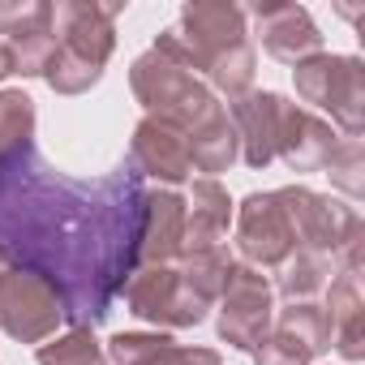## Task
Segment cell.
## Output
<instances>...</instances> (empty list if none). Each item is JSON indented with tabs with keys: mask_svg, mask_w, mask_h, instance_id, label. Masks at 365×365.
Wrapping results in <instances>:
<instances>
[{
	"mask_svg": "<svg viewBox=\"0 0 365 365\" xmlns=\"http://www.w3.org/2000/svg\"><path fill=\"white\" fill-rule=\"evenodd\" d=\"M176 39L190 56V69L207 73V82L220 95L241 99L245 91H254L258 52H254L250 31H245V9L241 5H228V0H198V5H185L180 9Z\"/></svg>",
	"mask_w": 365,
	"mask_h": 365,
	"instance_id": "obj_1",
	"label": "cell"
},
{
	"mask_svg": "<svg viewBox=\"0 0 365 365\" xmlns=\"http://www.w3.org/2000/svg\"><path fill=\"white\" fill-rule=\"evenodd\" d=\"M125 5H95V0H61L52 5L56 56L43 82L56 95H86L99 86L112 52H116V18Z\"/></svg>",
	"mask_w": 365,
	"mask_h": 365,
	"instance_id": "obj_2",
	"label": "cell"
},
{
	"mask_svg": "<svg viewBox=\"0 0 365 365\" xmlns=\"http://www.w3.org/2000/svg\"><path fill=\"white\" fill-rule=\"evenodd\" d=\"M129 86H133L138 103L146 108V116L176 125L180 133H185V142H190V133L202 129L215 112H224V103L215 99V91H211L207 82H198V73H190L185 65L168 61V56L155 52V48H146V52L133 61Z\"/></svg>",
	"mask_w": 365,
	"mask_h": 365,
	"instance_id": "obj_3",
	"label": "cell"
},
{
	"mask_svg": "<svg viewBox=\"0 0 365 365\" xmlns=\"http://www.w3.org/2000/svg\"><path fill=\"white\" fill-rule=\"evenodd\" d=\"M292 82L301 103L322 108L344 138H361L365 129V65L361 56H335V52H314L292 65Z\"/></svg>",
	"mask_w": 365,
	"mask_h": 365,
	"instance_id": "obj_4",
	"label": "cell"
},
{
	"mask_svg": "<svg viewBox=\"0 0 365 365\" xmlns=\"http://www.w3.org/2000/svg\"><path fill=\"white\" fill-rule=\"evenodd\" d=\"M284 215H288V228H292V241L297 250L305 254H327V258H339L348 245L365 241V224L352 207L327 198V194H314L309 185H284L275 190Z\"/></svg>",
	"mask_w": 365,
	"mask_h": 365,
	"instance_id": "obj_5",
	"label": "cell"
},
{
	"mask_svg": "<svg viewBox=\"0 0 365 365\" xmlns=\"http://www.w3.org/2000/svg\"><path fill=\"white\" fill-rule=\"evenodd\" d=\"M120 297H125L133 318L155 322L163 331L198 327L211 314V301H202L185 284V275L176 271V262L172 267H138V271H129V279L120 284Z\"/></svg>",
	"mask_w": 365,
	"mask_h": 365,
	"instance_id": "obj_6",
	"label": "cell"
},
{
	"mask_svg": "<svg viewBox=\"0 0 365 365\" xmlns=\"http://www.w3.org/2000/svg\"><path fill=\"white\" fill-rule=\"evenodd\" d=\"M275 327V288L258 267L232 262L220 292V339L237 352H254Z\"/></svg>",
	"mask_w": 365,
	"mask_h": 365,
	"instance_id": "obj_7",
	"label": "cell"
},
{
	"mask_svg": "<svg viewBox=\"0 0 365 365\" xmlns=\"http://www.w3.org/2000/svg\"><path fill=\"white\" fill-rule=\"evenodd\" d=\"M65 318V305L56 288L26 271V267H5L0 271V331L18 344H43L56 335V322Z\"/></svg>",
	"mask_w": 365,
	"mask_h": 365,
	"instance_id": "obj_8",
	"label": "cell"
},
{
	"mask_svg": "<svg viewBox=\"0 0 365 365\" xmlns=\"http://www.w3.org/2000/svg\"><path fill=\"white\" fill-rule=\"evenodd\" d=\"M232 224H237V262L245 267H258V271H279L292 254H297V241H292V228H288V215L271 194H250L237 211H232Z\"/></svg>",
	"mask_w": 365,
	"mask_h": 365,
	"instance_id": "obj_9",
	"label": "cell"
},
{
	"mask_svg": "<svg viewBox=\"0 0 365 365\" xmlns=\"http://www.w3.org/2000/svg\"><path fill=\"white\" fill-rule=\"evenodd\" d=\"M0 43L9 48L14 73L43 78L56 56L52 5H43V0H9V5H0Z\"/></svg>",
	"mask_w": 365,
	"mask_h": 365,
	"instance_id": "obj_10",
	"label": "cell"
},
{
	"mask_svg": "<svg viewBox=\"0 0 365 365\" xmlns=\"http://www.w3.org/2000/svg\"><path fill=\"white\" fill-rule=\"evenodd\" d=\"M185 250V198L176 190H155L138 198L133 258L142 267H172Z\"/></svg>",
	"mask_w": 365,
	"mask_h": 365,
	"instance_id": "obj_11",
	"label": "cell"
},
{
	"mask_svg": "<svg viewBox=\"0 0 365 365\" xmlns=\"http://www.w3.org/2000/svg\"><path fill=\"white\" fill-rule=\"evenodd\" d=\"M339 133L331 120H322L318 112L284 99L279 112V142H275V159H284L292 172H322L331 150H335Z\"/></svg>",
	"mask_w": 365,
	"mask_h": 365,
	"instance_id": "obj_12",
	"label": "cell"
},
{
	"mask_svg": "<svg viewBox=\"0 0 365 365\" xmlns=\"http://www.w3.org/2000/svg\"><path fill=\"white\" fill-rule=\"evenodd\" d=\"M279 112H284V95L279 91H245L241 99L228 103V120L237 129V150H241V159L250 168H267L275 159Z\"/></svg>",
	"mask_w": 365,
	"mask_h": 365,
	"instance_id": "obj_13",
	"label": "cell"
},
{
	"mask_svg": "<svg viewBox=\"0 0 365 365\" xmlns=\"http://www.w3.org/2000/svg\"><path fill=\"white\" fill-rule=\"evenodd\" d=\"M129 155H133V163L146 176L163 180L168 190L172 185H185V180L194 176V159H190L185 133H180L176 125H168V120H155V116H142L138 120L133 142H129Z\"/></svg>",
	"mask_w": 365,
	"mask_h": 365,
	"instance_id": "obj_14",
	"label": "cell"
},
{
	"mask_svg": "<svg viewBox=\"0 0 365 365\" xmlns=\"http://www.w3.org/2000/svg\"><path fill=\"white\" fill-rule=\"evenodd\" d=\"M250 14L258 22V43L267 56L297 65V61L322 52V31L314 26L305 5H254Z\"/></svg>",
	"mask_w": 365,
	"mask_h": 365,
	"instance_id": "obj_15",
	"label": "cell"
},
{
	"mask_svg": "<svg viewBox=\"0 0 365 365\" xmlns=\"http://www.w3.org/2000/svg\"><path fill=\"white\" fill-rule=\"evenodd\" d=\"M327 327H331V348L344 361H365V301H361V275L356 271H335L327 284Z\"/></svg>",
	"mask_w": 365,
	"mask_h": 365,
	"instance_id": "obj_16",
	"label": "cell"
},
{
	"mask_svg": "<svg viewBox=\"0 0 365 365\" xmlns=\"http://www.w3.org/2000/svg\"><path fill=\"white\" fill-rule=\"evenodd\" d=\"M232 198L220 180L202 176L194 180V190L185 198V250L180 254H194V250H211V245H228V224H232Z\"/></svg>",
	"mask_w": 365,
	"mask_h": 365,
	"instance_id": "obj_17",
	"label": "cell"
},
{
	"mask_svg": "<svg viewBox=\"0 0 365 365\" xmlns=\"http://www.w3.org/2000/svg\"><path fill=\"white\" fill-rule=\"evenodd\" d=\"M190 159H194V172H207L211 180H215V172H228V168L241 159V150H237V129H232V120H228V108L215 112L202 129L190 133Z\"/></svg>",
	"mask_w": 365,
	"mask_h": 365,
	"instance_id": "obj_18",
	"label": "cell"
},
{
	"mask_svg": "<svg viewBox=\"0 0 365 365\" xmlns=\"http://www.w3.org/2000/svg\"><path fill=\"white\" fill-rule=\"evenodd\" d=\"M35 138V99L26 91H0V172L31 155Z\"/></svg>",
	"mask_w": 365,
	"mask_h": 365,
	"instance_id": "obj_19",
	"label": "cell"
},
{
	"mask_svg": "<svg viewBox=\"0 0 365 365\" xmlns=\"http://www.w3.org/2000/svg\"><path fill=\"white\" fill-rule=\"evenodd\" d=\"M331 275H335V258L297 250V254L279 267L275 288H279V297H284V301H314V297L331 284Z\"/></svg>",
	"mask_w": 365,
	"mask_h": 365,
	"instance_id": "obj_20",
	"label": "cell"
},
{
	"mask_svg": "<svg viewBox=\"0 0 365 365\" xmlns=\"http://www.w3.org/2000/svg\"><path fill=\"white\" fill-rule=\"evenodd\" d=\"M232 250L228 245H211V250H194V254H180L176 258V271L185 275V284L202 297V301H220L224 284H228V271H232Z\"/></svg>",
	"mask_w": 365,
	"mask_h": 365,
	"instance_id": "obj_21",
	"label": "cell"
},
{
	"mask_svg": "<svg viewBox=\"0 0 365 365\" xmlns=\"http://www.w3.org/2000/svg\"><path fill=\"white\" fill-rule=\"evenodd\" d=\"M275 327L288 331L297 344H305L314 356L331 348V327H327V309L318 301H288L279 314H275Z\"/></svg>",
	"mask_w": 365,
	"mask_h": 365,
	"instance_id": "obj_22",
	"label": "cell"
},
{
	"mask_svg": "<svg viewBox=\"0 0 365 365\" xmlns=\"http://www.w3.org/2000/svg\"><path fill=\"white\" fill-rule=\"evenodd\" d=\"M35 361L39 365H112L91 327H73V331H65L56 339H43Z\"/></svg>",
	"mask_w": 365,
	"mask_h": 365,
	"instance_id": "obj_23",
	"label": "cell"
},
{
	"mask_svg": "<svg viewBox=\"0 0 365 365\" xmlns=\"http://www.w3.org/2000/svg\"><path fill=\"white\" fill-rule=\"evenodd\" d=\"M322 172L331 176V185L339 194H348L356 202L365 194V146H361V138H339Z\"/></svg>",
	"mask_w": 365,
	"mask_h": 365,
	"instance_id": "obj_24",
	"label": "cell"
},
{
	"mask_svg": "<svg viewBox=\"0 0 365 365\" xmlns=\"http://www.w3.org/2000/svg\"><path fill=\"white\" fill-rule=\"evenodd\" d=\"M168 344H172L168 331H116L103 344V356L112 365H150Z\"/></svg>",
	"mask_w": 365,
	"mask_h": 365,
	"instance_id": "obj_25",
	"label": "cell"
},
{
	"mask_svg": "<svg viewBox=\"0 0 365 365\" xmlns=\"http://www.w3.org/2000/svg\"><path fill=\"white\" fill-rule=\"evenodd\" d=\"M254 356V365H309L314 361V352L305 348V344H297L288 331H279V327H271L267 331V339L250 352Z\"/></svg>",
	"mask_w": 365,
	"mask_h": 365,
	"instance_id": "obj_26",
	"label": "cell"
},
{
	"mask_svg": "<svg viewBox=\"0 0 365 365\" xmlns=\"http://www.w3.org/2000/svg\"><path fill=\"white\" fill-rule=\"evenodd\" d=\"M150 365H224V356L215 348H180V344H168Z\"/></svg>",
	"mask_w": 365,
	"mask_h": 365,
	"instance_id": "obj_27",
	"label": "cell"
},
{
	"mask_svg": "<svg viewBox=\"0 0 365 365\" xmlns=\"http://www.w3.org/2000/svg\"><path fill=\"white\" fill-rule=\"evenodd\" d=\"M14 73V61H9V48L0 43V78H9Z\"/></svg>",
	"mask_w": 365,
	"mask_h": 365,
	"instance_id": "obj_28",
	"label": "cell"
},
{
	"mask_svg": "<svg viewBox=\"0 0 365 365\" xmlns=\"http://www.w3.org/2000/svg\"><path fill=\"white\" fill-rule=\"evenodd\" d=\"M5 262H9V258H5V250H0V271H5Z\"/></svg>",
	"mask_w": 365,
	"mask_h": 365,
	"instance_id": "obj_29",
	"label": "cell"
}]
</instances>
